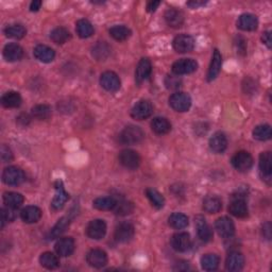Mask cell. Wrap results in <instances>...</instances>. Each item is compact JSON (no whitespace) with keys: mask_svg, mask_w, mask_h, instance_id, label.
I'll use <instances>...</instances> for the list:
<instances>
[{"mask_svg":"<svg viewBox=\"0 0 272 272\" xmlns=\"http://www.w3.org/2000/svg\"><path fill=\"white\" fill-rule=\"evenodd\" d=\"M169 226L175 230L185 229L188 226V217L181 213H173L168 218Z\"/></svg>","mask_w":272,"mask_h":272,"instance_id":"36","label":"cell"},{"mask_svg":"<svg viewBox=\"0 0 272 272\" xmlns=\"http://www.w3.org/2000/svg\"><path fill=\"white\" fill-rule=\"evenodd\" d=\"M165 85L169 90H176L181 86V79L175 76H167L165 79Z\"/></svg>","mask_w":272,"mask_h":272,"instance_id":"48","label":"cell"},{"mask_svg":"<svg viewBox=\"0 0 272 272\" xmlns=\"http://www.w3.org/2000/svg\"><path fill=\"white\" fill-rule=\"evenodd\" d=\"M196 227H197V233L200 239L204 242H207L213 238V230L210 228L205 219L202 216H198L196 218Z\"/></svg>","mask_w":272,"mask_h":272,"instance_id":"22","label":"cell"},{"mask_svg":"<svg viewBox=\"0 0 272 272\" xmlns=\"http://www.w3.org/2000/svg\"><path fill=\"white\" fill-rule=\"evenodd\" d=\"M208 145L210 150L215 153L224 152L228 147V139L226 134L222 132H216L215 134H213L212 137L209 138Z\"/></svg>","mask_w":272,"mask_h":272,"instance_id":"19","label":"cell"},{"mask_svg":"<svg viewBox=\"0 0 272 272\" xmlns=\"http://www.w3.org/2000/svg\"><path fill=\"white\" fill-rule=\"evenodd\" d=\"M153 113V106L148 100H140L131 110V116L136 120L149 118Z\"/></svg>","mask_w":272,"mask_h":272,"instance_id":"6","label":"cell"},{"mask_svg":"<svg viewBox=\"0 0 272 272\" xmlns=\"http://www.w3.org/2000/svg\"><path fill=\"white\" fill-rule=\"evenodd\" d=\"M71 222V218L70 216H65V217H62L58 222L56 226H54L52 228V230L50 231L49 233V239H56V238L60 237L61 235H62L66 229L69 227V224Z\"/></svg>","mask_w":272,"mask_h":272,"instance_id":"32","label":"cell"},{"mask_svg":"<svg viewBox=\"0 0 272 272\" xmlns=\"http://www.w3.org/2000/svg\"><path fill=\"white\" fill-rule=\"evenodd\" d=\"M152 71L151 62L147 58H142L136 67L135 70V81L137 84H141L144 81H146L150 77Z\"/></svg>","mask_w":272,"mask_h":272,"instance_id":"17","label":"cell"},{"mask_svg":"<svg viewBox=\"0 0 272 272\" xmlns=\"http://www.w3.org/2000/svg\"><path fill=\"white\" fill-rule=\"evenodd\" d=\"M146 196L147 198L150 200V202L152 203V205L158 208V209H161L164 207L165 205V198L163 197L162 194H160L158 190H155L153 188H147L146 189Z\"/></svg>","mask_w":272,"mask_h":272,"instance_id":"42","label":"cell"},{"mask_svg":"<svg viewBox=\"0 0 272 272\" xmlns=\"http://www.w3.org/2000/svg\"><path fill=\"white\" fill-rule=\"evenodd\" d=\"M22 96L17 92H8L1 97V104L6 108H15L22 104Z\"/></svg>","mask_w":272,"mask_h":272,"instance_id":"31","label":"cell"},{"mask_svg":"<svg viewBox=\"0 0 272 272\" xmlns=\"http://www.w3.org/2000/svg\"><path fill=\"white\" fill-rule=\"evenodd\" d=\"M4 34L10 38L20 39V38H23L26 35L27 30H26V28L23 25L13 24V25H9V26L5 27Z\"/></svg>","mask_w":272,"mask_h":272,"instance_id":"37","label":"cell"},{"mask_svg":"<svg viewBox=\"0 0 272 272\" xmlns=\"http://www.w3.org/2000/svg\"><path fill=\"white\" fill-rule=\"evenodd\" d=\"M56 190H57L56 196H54V198L51 202V207L54 210H58V209H61L65 205V203L67 202V200L69 199V195L66 193V190L63 186V183L60 182V181L57 183Z\"/></svg>","mask_w":272,"mask_h":272,"instance_id":"23","label":"cell"},{"mask_svg":"<svg viewBox=\"0 0 272 272\" xmlns=\"http://www.w3.org/2000/svg\"><path fill=\"white\" fill-rule=\"evenodd\" d=\"M229 212L237 218H246L249 213L246 199L242 195L234 196L229 205Z\"/></svg>","mask_w":272,"mask_h":272,"instance_id":"5","label":"cell"},{"mask_svg":"<svg viewBox=\"0 0 272 272\" xmlns=\"http://www.w3.org/2000/svg\"><path fill=\"white\" fill-rule=\"evenodd\" d=\"M76 30L78 35L82 38H88L94 34V27L87 19H80L77 22Z\"/></svg>","mask_w":272,"mask_h":272,"instance_id":"40","label":"cell"},{"mask_svg":"<svg viewBox=\"0 0 272 272\" xmlns=\"http://www.w3.org/2000/svg\"><path fill=\"white\" fill-rule=\"evenodd\" d=\"M215 230L222 238H231L235 234V226L229 217H220L215 222Z\"/></svg>","mask_w":272,"mask_h":272,"instance_id":"12","label":"cell"},{"mask_svg":"<svg viewBox=\"0 0 272 272\" xmlns=\"http://www.w3.org/2000/svg\"><path fill=\"white\" fill-rule=\"evenodd\" d=\"M222 208V201L216 196H209L203 201V209L208 214L219 213Z\"/></svg>","mask_w":272,"mask_h":272,"instance_id":"33","label":"cell"},{"mask_svg":"<svg viewBox=\"0 0 272 272\" xmlns=\"http://www.w3.org/2000/svg\"><path fill=\"white\" fill-rule=\"evenodd\" d=\"M262 40H263V43L270 49L271 48V31L264 32L262 35Z\"/></svg>","mask_w":272,"mask_h":272,"instance_id":"51","label":"cell"},{"mask_svg":"<svg viewBox=\"0 0 272 272\" xmlns=\"http://www.w3.org/2000/svg\"><path fill=\"white\" fill-rule=\"evenodd\" d=\"M86 262L91 267L102 268L107 263V255L103 250L93 249L86 255Z\"/></svg>","mask_w":272,"mask_h":272,"instance_id":"16","label":"cell"},{"mask_svg":"<svg viewBox=\"0 0 272 272\" xmlns=\"http://www.w3.org/2000/svg\"><path fill=\"white\" fill-rule=\"evenodd\" d=\"M86 234L92 239H102L106 234V223L102 219L92 220L86 228Z\"/></svg>","mask_w":272,"mask_h":272,"instance_id":"9","label":"cell"},{"mask_svg":"<svg viewBox=\"0 0 272 272\" xmlns=\"http://www.w3.org/2000/svg\"><path fill=\"white\" fill-rule=\"evenodd\" d=\"M20 218L26 223H36L42 218V210L39 207L34 205L26 206L20 212Z\"/></svg>","mask_w":272,"mask_h":272,"instance_id":"27","label":"cell"},{"mask_svg":"<svg viewBox=\"0 0 272 272\" xmlns=\"http://www.w3.org/2000/svg\"><path fill=\"white\" fill-rule=\"evenodd\" d=\"M33 54L36 60L43 63H50L56 57L54 50L46 45H37L33 50Z\"/></svg>","mask_w":272,"mask_h":272,"instance_id":"25","label":"cell"},{"mask_svg":"<svg viewBox=\"0 0 272 272\" xmlns=\"http://www.w3.org/2000/svg\"><path fill=\"white\" fill-rule=\"evenodd\" d=\"M0 156H1V161L3 163H8V162L12 161L13 153L8 146L1 145V149H0Z\"/></svg>","mask_w":272,"mask_h":272,"instance_id":"49","label":"cell"},{"mask_svg":"<svg viewBox=\"0 0 272 272\" xmlns=\"http://www.w3.org/2000/svg\"><path fill=\"white\" fill-rule=\"evenodd\" d=\"M161 4V1H150L147 4V10L149 12H154L156 9H158V6Z\"/></svg>","mask_w":272,"mask_h":272,"instance_id":"55","label":"cell"},{"mask_svg":"<svg viewBox=\"0 0 272 272\" xmlns=\"http://www.w3.org/2000/svg\"><path fill=\"white\" fill-rule=\"evenodd\" d=\"M258 26V19L254 14L244 13L237 20V27L243 31H254Z\"/></svg>","mask_w":272,"mask_h":272,"instance_id":"24","label":"cell"},{"mask_svg":"<svg viewBox=\"0 0 272 272\" xmlns=\"http://www.w3.org/2000/svg\"><path fill=\"white\" fill-rule=\"evenodd\" d=\"M198 68V63L193 59H181L172 65V72L176 76L193 73Z\"/></svg>","mask_w":272,"mask_h":272,"instance_id":"10","label":"cell"},{"mask_svg":"<svg viewBox=\"0 0 272 272\" xmlns=\"http://www.w3.org/2000/svg\"><path fill=\"white\" fill-rule=\"evenodd\" d=\"M119 162L128 169H137L140 164V156L131 149H125L119 153Z\"/></svg>","mask_w":272,"mask_h":272,"instance_id":"7","label":"cell"},{"mask_svg":"<svg viewBox=\"0 0 272 272\" xmlns=\"http://www.w3.org/2000/svg\"><path fill=\"white\" fill-rule=\"evenodd\" d=\"M17 121H18V124H20L22 126H27L30 122V117L28 116V115L23 114L17 118Z\"/></svg>","mask_w":272,"mask_h":272,"instance_id":"52","label":"cell"},{"mask_svg":"<svg viewBox=\"0 0 272 272\" xmlns=\"http://www.w3.org/2000/svg\"><path fill=\"white\" fill-rule=\"evenodd\" d=\"M220 258L218 255L208 253L201 257V267L205 271H215L219 267Z\"/></svg>","mask_w":272,"mask_h":272,"instance_id":"34","label":"cell"},{"mask_svg":"<svg viewBox=\"0 0 272 272\" xmlns=\"http://www.w3.org/2000/svg\"><path fill=\"white\" fill-rule=\"evenodd\" d=\"M2 181L6 185L18 186L25 181V173L19 167L9 166L3 170Z\"/></svg>","mask_w":272,"mask_h":272,"instance_id":"3","label":"cell"},{"mask_svg":"<svg viewBox=\"0 0 272 272\" xmlns=\"http://www.w3.org/2000/svg\"><path fill=\"white\" fill-rule=\"evenodd\" d=\"M145 138V133L137 126L126 127L119 134V140L124 145H136Z\"/></svg>","mask_w":272,"mask_h":272,"instance_id":"1","label":"cell"},{"mask_svg":"<svg viewBox=\"0 0 272 272\" xmlns=\"http://www.w3.org/2000/svg\"><path fill=\"white\" fill-rule=\"evenodd\" d=\"M100 84L105 91L114 93L119 90L121 82L119 77L114 71H105L100 76Z\"/></svg>","mask_w":272,"mask_h":272,"instance_id":"11","label":"cell"},{"mask_svg":"<svg viewBox=\"0 0 272 272\" xmlns=\"http://www.w3.org/2000/svg\"><path fill=\"white\" fill-rule=\"evenodd\" d=\"M15 209L6 207V208H2L1 213H0V221H1V228L4 227V224L6 222H11L15 219Z\"/></svg>","mask_w":272,"mask_h":272,"instance_id":"47","label":"cell"},{"mask_svg":"<svg viewBox=\"0 0 272 272\" xmlns=\"http://www.w3.org/2000/svg\"><path fill=\"white\" fill-rule=\"evenodd\" d=\"M110 35L114 38L118 40V42H124V40L128 39L131 36V30L126 26H114L110 29Z\"/></svg>","mask_w":272,"mask_h":272,"instance_id":"38","label":"cell"},{"mask_svg":"<svg viewBox=\"0 0 272 272\" xmlns=\"http://www.w3.org/2000/svg\"><path fill=\"white\" fill-rule=\"evenodd\" d=\"M152 131L158 135H164L171 130V124L164 117H155L151 121Z\"/></svg>","mask_w":272,"mask_h":272,"instance_id":"30","label":"cell"},{"mask_svg":"<svg viewBox=\"0 0 272 272\" xmlns=\"http://www.w3.org/2000/svg\"><path fill=\"white\" fill-rule=\"evenodd\" d=\"M50 38L53 43L62 45L65 44L68 39H70V32L63 27H58L51 31Z\"/></svg>","mask_w":272,"mask_h":272,"instance_id":"39","label":"cell"},{"mask_svg":"<svg viewBox=\"0 0 272 272\" xmlns=\"http://www.w3.org/2000/svg\"><path fill=\"white\" fill-rule=\"evenodd\" d=\"M231 163L237 171L247 172L253 166V158L247 151H239L233 155Z\"/></svg>","mask_w":272,"mask_h":272,"instance_id":"4","label":"cell"},{"mask_svg":"<svg viewBox=\"0 0 272 272\" xmlns=\"http://www.w3.org/2000/svg\"><path fill=\"white\" fill-rule=\"evenodd\" d=\"M40 6H42V1H39V0H34L30 4V11L37 12L40 9Z\"/></svg>","mask_w":272,"mask_h":272,"instance_id":"53","label":"cell"},{"mask_svg":"<svg viewBox=\"0 0 272 272\" xmlns=\"http://www.w3.org/2000/svg\"><path fill=\"white\" fill-rule=\"evenodd\" d=\"M188 6H190V8L193 9H197L199 8V6H202V5H205L206 4V1H199V0H197V1H189L186 3Z\"/></svg>","mask_w":272,"mask_h":272,"instance_id":"54","label":"cell"},{"mask_svg":"<svg viewBox=\"0 0 272 272\" xmlns=\"http://www.w3.org/2000/svg\"><path fill=\"white\" fill-rule=\"evenodd\" d=\"M3 57L8 62H16L24 57V50L18 44L10 43L4 46Z\"/></svg>","mask_w":272,"mask_h":272,"instance_id":"26","label":"cell"},{"mask_svg":"<svg viewBox=\"0 0 272 272\" xmlns=\"http://www.w3.org/2000/svg\"><path fill=\"white\" fill-rule=\"evenodd\" d=\"M272 136V131H271V127L269 125H260L255 127L253 130V137L257 140L265 141L271 138Z\"/></svg>","mask_w":272,"mask_h":272,"instance_id":"45","label":"cell"},{"mask_svg":"<svg viewBox=\"0 0 272 272\" xmlns=\"http://www.w3.org/2000/svg\"><path fill=\"white\" fill-rule=\"evenodd\" d=\"M111 53V48L105 42H99L93 48V57L98 61H104Z\"/></svg>","mask_w":272,"mask_h":272,"instance_id":"44","label":"cell"},{"mask_svg":"<svg viewBox=\"0 0 272 272\" xmlns=\"http://www.w3.org/2000/svg\"><path fill=\"white\" fill-rule=\"evenodd\" d=\"M260 174L263 181L271 184L272 176V155L271 152H263L260 155Z\"/></svg>","mask_w":272,"mask_h":272,"instance_id":"8","label":"cell"},{"mask_svg":"<svg viewBox=\"0 0 272 272\" xmlns=\"http://www.w3.org/2000/svg\"><path fill=\"white\" fill-rule=\"evenodd\" d=\"M244 266V257L243 255L238 252V251H233L231 252L226 261V269L231 272L240 271Z\"/></svg>","mask_w":272,"mask_h":272,"instance_id":"20","label":"cell"},{"mask_svg":"<svg viewBox=\"0 0 272 272\" xmlns=\"http://www.w3.org/2000/svg\"><path fill=\"white\" fill-rule=\"evenodd\" d=\"M263 236L268 240L271 239V223L269 221L263 226Z\"/></svg>","mask_w":272,"mask_h":272,"instance_id":"50","label":"cell"},{"mask_svg":"<svg viewBox=\"0 0 272 272\" xmlns=\"http://www.w3.org/2000/svg\"><path fill=\"white\" fill-rule=\"evenodd\" d=\"M169 105L176 112H187L192 106V98L186 93H174L169 97Z\"/></svg>","mask_w":272,"mask_h":272,"instance_id":"2","label":"cell"},{"mask_svg":"<svg viewBox=\"0 0 272 272\" xmlns=\"http://www.w3.org/2000/svg\"><path fill=\"white\" fill-rule=\"evenodd\" d=\"M56 252L58 255L67 257L70 256L74 251V240L71 237H62L56 242Z\"/></svg>","mask_w":272,"mask_h":272,"instance_id":"18","label":"cell"},{"mask_svg":"<svg viewBox=\"0 0 272 272\" xmlns=\"http://www.w3.org/2000/svg\"><path fill=\"white\" fill-rule=\"evenodd\" d=\"M39 263L46 269L53 270L60 266L59 257L52 252H45L39 257Z\"/></svg>","mask_w":272,"mask_h":272,"instance_id":"35","label":"cell"},{"mask_svg":"<svg viewBox=\"0 0 272 272\" xmlns=\"http://www.w3.org/2000/svg\"><path fill=\"white\" fill-rule=\"evenodd\" d=\"M165 20L169 27L171 28H180V27L184 23V15L179 10L169 9L165 12Z\"/></svg>","mask_w":272,"mask_h":272,"instance_id":"28","label":"cell"},{"mask_svg":"<svg viewBox=\"0 0 272 272\" xmlns=\"http://www.w3.org/2000/svg\"><path fill=\"white\" fill-rule=\"evenodd\" d=\"M93 205L99 210H111L116 205V200L113 197H100L94 200Z\"/></svg>","mask_w":272,"mask_h":272,"instance_id":"41","label":"cell"},{"mask_svg":"<svg viewBox=\"0 0 272 272\" xmlns=\"http://www.w3.org/2000/svg\"><path fill=\"white\" fill-rule=\"evenodd\" d=\"M113 210L115 212V214L118 216H127L133 212L134 205L132 202L120 200V201H116V205H115Z\"/></svg>","mask_w":272,"mask_h":272,"instance_id":"46","label":"cell"},{"mask_svg":"<svg viewBox=\"0 0 272 272\" xmlns=\"http://www.w3.org/2000/svg\"><path fill=\"white\" fill-rule=\"evenodd\" d=\"M172 46L176 52H190L195 48V39L193 36L187 35V34H180V35L174 37Z\"/></svg>","mask_w":272,"mask_h":272,"instance_id":"13","label":"cell"},{"mask_svg":"<svg viewBox=\"0 0 272 272\" xmlns=\"http://www.w3.org/2000/svg\"><path fill=\"white\" fill-rule=\"evenodd\" d=\"M31 114L38 120H46L51 116V106L48 104H37L32 107Z\"/></svg>","mask_w":272,"mask_h":272,"instance_id":"43","label":"cell"},{"mask_svg":"<svg viewBox=\"0 0 272 272\" xmlns=\"http://www.w3.org/2000/svg\"><path fill=\"white\" fill-rule=\"evenodd\" d=\"M222 67V57L221 53L219 52L218 49H215L213 57H212V61H210V65L208 68L207 71V81L210 82V81H214L217 77H218V74L220 73Z\"/></svg>","mask_w":272,"mask_h":272,"instance_id":"21","label":"cell"},{"mask_svg":"<svg viewBox=\"0 0 272 272\" xmlns=\"http://www.w3.org/2000/svg\"><path fill=\"white\" fill-rule=\"evenodd\" d=\"M24 201V196L19 193L6 192L3 194V203L6 207L16 209L22 206Z\"/></svg>","mask_w":272,"mask_h":272,"instance_id":"29","label":"cell"},{"mask_svg":"<svg viewBox=\"0 0 272 272\" xmlns=\"http://www.w3.org/2000/svg\"><path fill=\"white\" fill-rule=\"evenodd\" d=\"M170 242H171V247L178 252H186L192 247V239H190L189 234L186 232L175 233L171 237Z\"/></svg>","mask_w":272,"mask_h":272,"instance_id":"15","label":"cell"},{"mask_svg":"<svg viewBox=\"0 0 272 272\" xmlns=\"http://www.w3.org/2000/svg\"><path fill=\"white\" fill-rule=\"evenodd\" d=\"M135 233L133 224L130 222H122L116 227L114 237L118 242H128L130 241Z\"/></svg>","mask_w":272,"mask_h":272,"instance_id":"14","label":"cell"}]
</instances>
